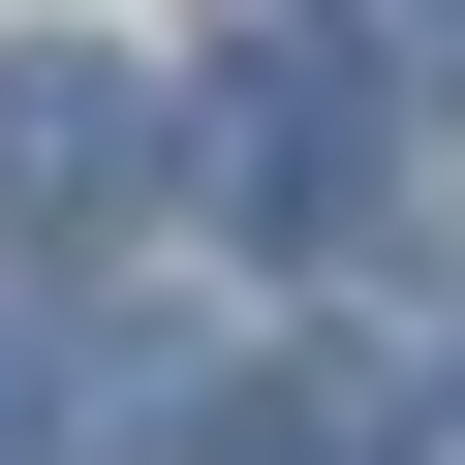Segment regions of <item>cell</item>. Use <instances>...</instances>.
<instances>
[{
	"label": "cell",
	"mask_w": 465,
	"mask_h": 465,
	"mask_svg": "<svg viewBox=\"0 0 465 465\" xmlns=\"http://www.w3.org/2000/svg\"><path fill=\"white\" fill-rule=\"evenodd\" d=\"M155 155H186L217 217H249V249H403V63L341 32V0H280V32L217 63V94H186Z\"/></svg>",
	"instance_id": "6da1fadb"
},
{
	"label": "cell",
	"mask_w": 465,
	"mask_h": 465,
	"mask_svg": "<svg viewBox=\"0 0 465 465\" xmlns=\"http://www.w3.org/2000/svg\"><path fill=\"white\" fill-rule=\"evenodd\" d=\"M124 186H155V63L32 32V63H0V249H63V217H124Z\"/></svg>",
	"instance_id": "7a4b0ae2"
},
{
	"label": "cell",
	"mask_w": 465,
	"mask_h": 465,
	"mask_svg": "<svg viewBox=\"0 0 465 465\" xmlns=\"http://www.w3.org/2000/svg\"><path fill=\"white\" fill-rule=\"evenodd\" d=\"M186 465H434L403 341H249V372H186Z\"/></svg>",
	"instance_id": "3957f363"
},
{
	"label": "cell",
	"mask_w": 465,
	"mask_h": 465,
	"mask_svg": "<svg viewBox=\"0 0 465 465\" xmlns=\"http://www.w3.org/2000/svg\"><path fill=\"white\" fill-rule=\"evenodd\" d=\"M155 434H186V341L155 311H63L32 372H0V465H155Z\"/></svg>",
	"instance_id": "277c9868"
}]
</instances>
